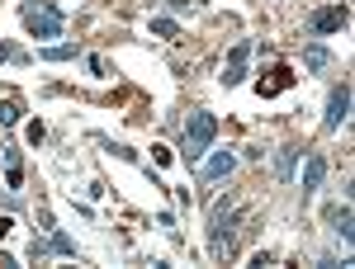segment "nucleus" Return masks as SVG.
<instances>
[{
  "mask_svg": "<svg viewBox=\"0 0 355 269\" xmlns=\"http://www.w3.org/2000/svg\"><path fill=\"white\" fill-rule=\"evenodd\" d=\"M214 137H218V118L214 113H190V123H185V137H180V151H185V161H204L209 156V147H214Z\"/></svg>",
  "mask_w": 355,
  "mask_h": 269,
  "instance_id": "1",
  "label": "nucleus"
},
{
  "mask_svg": "<svg viewBox=\"0 0 355 269\" xmlns=\"http://www.w3.org/2000/svg\"><path fill=\"white\" fill-rule=\"evenodd\" d=\"M19 15H24V28L33 38H62V28H67V15L57 5H48V0H24Z\"/></svg>",
  "mask_w": 355,
  "mask_h": 269,
  "instance_id": "2",
  "label": "nucleus"
},
{
  "mask_svg": "<svg viewBox=\"0 0 355 269\" xmlns=\"http://www.w3.org/2000/svg\"><path fill=\"white\" fill-rule=\"evenodd\" d=\"M346 118H351V85L341 81V85H331V95H327L322 128H327V133H341V128H346Z\"/></svg>",
  "mask_w": 355,
  "mask_h": 269,
  "instance_id": "3",
  "label": "nucleus"
},
{
  "mask_svg": "<svg viewBox=\"0 0 355 269\" xmlns=\"http://www.w3.org/2000/svg\"><path fill=\"white\" fill-rule=\"evenodd\" d=\"M346 24H351V10H346V5H327V10H318V15L308 19V28H313L318 38H327V33H341Z\"/></svg>",
  "mask_w": 355,
  "mask_h": 269,
  "instance_id": "4",
  "label": "nucleus"
},
{
  "mask_svg": "<svg viewBox=\"0 0 355 269\" xmlns=\"http://www.w3.org/2000/svg\"><path fill=\"white\" fill-rule=\"evenodd\" d=\"M246 57H251V43H246V38H242V43H237V48L227 53V66H223V76H218V81L227 85V90H232V85H242V81H246Z\"/></svg>",
  "mask_w": 355,
  "mask_h": 269,
  "instance_id": "5",
  "label": "nucleus"
},
{
  "mask_svg": "<svg viewBox=\"0 0 355 269\" xmlns=\"http://www.w3.org/2000/svg\"><path fill=\"white\" fill-rule=\"evenodd\" d=\"M327 227H331V236L341 245H351L355 241V217H351V203H341V208H327Z\"/></svg>",
  "mask_w": 355,
  "mask_h": 269,
  "instance_id": "6",
  "label": "nucleus"
},
{
  "mask_svg": "<svg viewBox=\"0 0 355 269\" xmlns=\"http://www.w3.org/2000/svg\"><path fill=\"white\" fill-rule=\"evenodd\" d=\"M322 180H327V156H308L303 161V194H313V189H322Z\"/></svg>",
  "mask_w": 355,
  "mask_h": 269,
  "instance_id": "7",
  "label": "nucleus"
},
{
  "mask_svg": "<svg viewBox=\"0 0 355 269\" xmlns=\"http://www.w3.org/2000/svg\"><path fill=\"white\" fill-rule=\"evenodd\" d=\"M232 170H237V156H232V151H214L199 175H204V180H223V175H232Z\"/></svg>",
  "mask_w": 355,
  "mask_h": 269,
  "instance_id": "8",
  "label": "nucleus"
},
{
  "mask_svg": "<svg viewBox=\"0 0 355 269\" xmlns=\"http://www.w3.org/2000/svg\"><path fill=\"white\" fill-rule=\"evenodd\" d=\"M299 156H303V147H294V142H289V147H279L275 175H279V180H294V165H299Z\"/></svg>",
  "mask_w": 355,
  "mask_h": 269,
  "instance_id": "9",
  "label": "nucleus"
},
{
  "mask_svg": "<svg viewBox=\"0 0 355 269\" xmlns=\"http://www.w3.org/2000/svg\"><path fill=\"white\" fill-rule=\"evenodd\" d=\"M303 66H308V71H322V66H331V53L322 48V43H308V53H303Z\"/></svg>",
  "mask_w": 355,
  "mask_h": 269,
  "instance_id": "10",
  "label": "nucleus"
},
{
  "mask_svg": "<svg viewBox=\"0 0 355 269\" xmlns=\"http://www.w3.org/2000/svg\"><path fill=\"white\" fill-rule=\"evenodd\" d=\"M81 48L76 43H57V48H43V62H76Z\"/></svg>",
  "mask_w": 355,
  "mask_h": 269,
  "instance_id": "11",
  "label": "nucleus"
},
{
  "mask_svg": "<svg viewBox=\"0 0 355 269\" xmlns=\"http://www.w3.org/2000/svg\"><path fill=\"white\" fill-rule=\"evenodd\" d=\"M294 81V76H289V71H275V81H261L256 85V90H261V95H279V90H284V85Z\"/></svg>",
  "mask_w": 355,
  "mask_h": 269,
  "instance_id": "12",
  "label": "nucleus"
},
{
  "mask_svg": "<svg viewBox=\"0 0 355 269\" xmlns=\"http://www.w3.org/2000/svg\"><path fill=\"white\" fill-rule=\"evenodd\" d=\"M152 33H157V38H175L180 24H175V19H166V15H157V19H152Z\"/></svg>",
  "mask_w": 355,
  "mask_h": 269,
  "instance_id": "13",
  "label": "nucleus"
},
{
  "mask_svg": "<svg viewBox=\"0 0 355 269\" xmlns=\"http://www.w3.org/2000/svg\"><path fill=\"white\" fill-rule=\"evenodd\" d=\"M171 15H194V10H204V0H162Z\"/></svg>",
  "mask_w": 355,
  "mask_h": 269,
  "instance_id": "14",
  "label": "nucleus"
},
{
  "mask_svg": "<svg viewBox=\"0 0 355 269\" xmlns=\"http://www.w3.org/2000/svg\"><path fill=\"white\" fill-rule=\"evenodd\" d=\"M53 250H57V255H76V241L62 236V232H53Z\"/></svg>",
  "mask_w": 355,
  "mask_h": 269,
  "instance_id": "15",
  "label": "nucleus"
},
{
  "mask_svg": "<svg viewBox=\"0 0 355 269\" xmlns=\"http://www.w3.org/2000/svg\"><path fill=\"white\" fill-rule=\"evenodd\" d=\"M28 255H33V260H48V255H57V250H53V241H38V236H33Z\"/></svg>",
  "mask_w": 355,
  "mask_h": 269,
  "instance_id": "16",
  "label": "nucleus"
},
{
  "mask_svg": "<svg viewBox=\"0 0 355 269\" xmlns=\"http://www.w3.org/2000/svg\"><path fill=\"white\" fill-rule=\"evenodd\" d=\"M43 137H48V128H43V123H38V118H33V123H28V142H33V147H38V142H43Z\"/></svg>",
  "mask_w": 355,
  "mask_h": 269,
  "instance_id": "17",
  "label": "nucleus"
},
{
  "mask_svg": "<svg viewBox=\"0 0 355 269\" xmlns=\"http://www.w3.org/2000/svg\"><path fill=\"white\" fill-rule=\"evenodd\" d=\"M0 123H19V109H15V104H0Z\"/></svg>",
  "mask_w": 355,
  "mask_h": 269,
  "instance_id": "18",
  "label": "nucleus"
},
{
  "mask_svg": "<svg viewBox=\"0 0 355 269\" xmlns=\"http://www.w3.org/2000/svg\"><path fill=\"white\" fill-rule=\"evenodd\" d=\"M10 57H19V48L15 43H0V62H10Z\"/></svg>",
  "mask_w": 355,
  "mask_h": 269,
  "instance_id": "19",
  "label": "nucleus"
}]
</instances>
